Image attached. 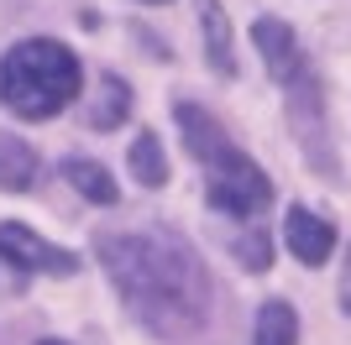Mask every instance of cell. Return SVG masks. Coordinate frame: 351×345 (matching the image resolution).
Returning <instances> with one entry per match:
<instances>
[{
	"label": "cell",
	"instance_id": "cell-1",
	"mask_svg": "<svg viewBox=\"0 0 351 345\" xmlns=\"http://www.w3.org/2000/svg\"><path fill=\"white\" fill-rule=\"evenodd\" d=\"M105 272L136 314L162 340H194L215 314V283L210 267L194 257L173 230H116L95 241Z\"/></svg>",
	"mask_w": 351,
	"mask_h": 345
},
{
	"label": "cell",
	"instance_id": "cell-2",
	"mask_svg": "<svg viewBox=\"0 0 351 345\" xmlns=\"http://www.w3.org/2000/svg\"><path fill=\"white\" fill-rule=\"evenodd\" d=\"M173 115H178V131H184L189 157L205 168V199L215 204L220 215H236V220L263 215L267 204H273V183H267V172L257 168L247 152H236V142L220 131V120L205 110V105L178 100Z\"/></svg>",
	"mask_w": 351,
	"mask_h": 345
},
{
	"label": "cell",
	"instance_id": "cell-3",
	"mask_svg": "<svg viewBox=\"0 0 351 345\" xmlns=\"http://www.w3.org/2000/svg\"><path fill=\"white\" fill-rule=\"evenodd\" d=\"M79 79H84L79 58L63 42H53V37L16 42L11 53L0 58V100L11 105L16 115H27V120L58 115L79 94Z\"/></svg>",
	"mask_w": 351,
	"mask_h": 345
},
{
	"label": "cell",
	"instance_id": "cell-4",
	"mask_svg": "<svg viewBox=\"0 0 351 345\" xmlns=\"http://www.w3.org/2000/svg\"><path fill=\"white\" fill-rule=\"evenodd\" d=\"M252 42H257V53H263L267 73H273V79H278L289 94H293V89H304V84H315L309 58H304V47H299V37H293L289 21H278V16H263V21L252 27Z\"/></svg>",
	"mask_w": 351,
	"mask_h": 345
},
{
	"label": "cell",
	"instance_id": "cell-5",
	"mask_svg": "<svg viewBox=\"0 0 351 345\" xmlns=\"http://www.w3.org/2000/svg\"><path fill=\"white\" fill-rule=\"evenodd\" d=\"M0 257L21 267V272H47V277H73L79 272V257H69L63 246L43 241L37 230L27 225H0Z\"/></svg>",
	"mask_w": 351,
	"mask_h": 345
},
{
	"label": "cell",
	"instance_id": "cell-6",
	"mask_svg": "<svg viewBox=\"0 0 351 345\" xmlns=\"http://www.w3.org/2000/svg\"><path fill=\"white\" fill-rule=\"evenodd\" d=\"M283 241H289V251L304 261V267H320V261H330V251H336V225L320 220L315 209H304V204H293L289 215H283Z\"/></svg>",
	"mask_w": 351,
	"mask_h": 345
},
{
	"label": "cell",
	"instance_id": "cell-7",
	"mask_svg": "<svg viewBox=\"0 0 351 345\" xmlns=\"http://www.w3.org/2000/svg\"><path fill=\"white\" fill-rule=\"evenodd\" d=\"M37 152H32L21 136H11V131H0V188L5 194H27L32 183H37Z\"/></svg>",
	"mask_w": 351,
	"mask_h": 345
},
{
	"label": "cell",
	"instance_id": "cell-8",
	"mask_svg": "<svg viewBox=\"0 0 351 345\" xmlns=\"http://www.w3.org/2000/svg\"><path fill=\"white\" fill-rule=\"evenodd\" d=\"M126 110H132V89H126V79H116V73H105L100 79V100L89 105V131H116L121 120H126Z\"/></svg>",
	"mask_w": 351,
	"mask_h": 345
},
{
	"label": "cell",
	"instance_id": "cell-9",
	"mask_svg": "<svg viewBox=\"0 0 351 345\" xmlns=\"http://www.w3.org/2000/svg\"><path fill=\"white\" fill-rule=\"evenodd\" d=\"M252 345H299V314H293V303L267 298L263 314H257V335H252Z\"/></svg>",
	"mask_w": 351,
	"mask_h": 345
},
{
	"label": "cell",
	"instance_id": "cell-10",
	"mask_svg": "<svg viewBox=\"0 0 351 345\" xmlns=\"http://www.w3.org/2000/svg\"><path fill=\"white\" fill-rule=\"evenodd\" d=\"M63 172H69V183L79 188L84 199H95V204H116V199H121L116 178H110L100 162H89V157H69V162H63Z\"/></svg>",
	"mask_w": 351,
	"mask_h": 345
},
{
	"label": "cell",
	"instance_id": "cell-11",
	"mask_svg": "<svg viewBox=\"0 0 351 345\" xmlns=\"http://www.w3.org/2000/svg\"><path fill=\"white\" fill-rule=\"evenodd\" d=\"M205 42H210V68L220 79H236V53H231V27L215 0H205Z\"/></svg>",
	"mask_w": 351,
	"mask_h": 345
},
{
	"label": "cell",
	"instance_id": "cell-12",
	"mask_svg": "<svg viewBox=\"0 0 351 345\" xmlns=\"http://www.w3.org/2000/svg\"><path fill=\"white\" fill-rule=\"evenodd\" d=\"M132 172H136V183H147V188L168 183V157H162V142L152 136V131L132 142Z\"/></svg>",
	"mask_w": 351,
	"mask_h": 345
},
{
	"label": "cell",
	"instance_id": "cell-13",
	"mask_svg": "<svg viewBox=\"0 0 351 345\" xmlns=\"http://www.w3.org/2000/svg\"><path fill=\"white\" fill-rule=\"evenodd\" d=\"M236 257H241L247 272H267V261H273V257H267V235H263V230H252L247 241L236 246Z\"/></svg>",
	"mask_w": 351,
	"mask_h": 345
},
{
	"label": "cell",
	"instance_id": "cell-14",
	"mask_svg": "<svg viewBox=\"0 0 351 345\" xmlns=\"http://www.w3.org/2000/svg\"><path fill=\"white\" fill-rule=\"evenodd\" d=\"M341 303H346V314H351V272H346V298H341Z\"/></svg>",
	"mask_w": 351,
	"mask_h": 345
},
{
	"label": "cell",
	"instance_id": "cell-15",
	"mask_svg": "<svg viewBox=\"0 0 351 345\" xmlns=\"http://www.w3.org/2000/svg\"><path fill=\"white\" fill-rule=\"evenodd\" d=\"M37 345H69V340H37Z\"/></svg>",
	"mask_w": 351,
	"mask_h": 345
},
{
	"label": "cell",
	"instance_id": "cell-16",
	"mask_svg": "<svg viewBox=\"0 0 351 345\" xmlns=\"http://www.w3.org/2000/svg\"><path fill=\"white\" fill-rule=\"evenodd\" d=\"M147 5H162V0H147Z\"/></svg>",
	"mask_w": 351,
	"mask_h": 345
}]
</instances>
